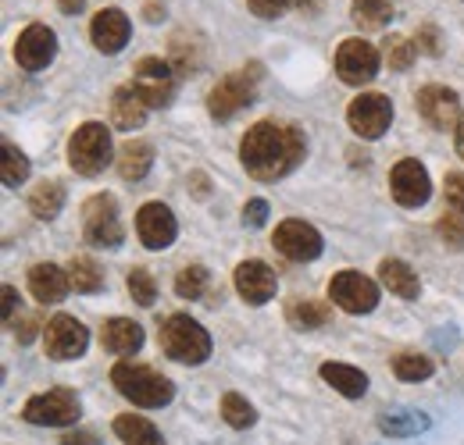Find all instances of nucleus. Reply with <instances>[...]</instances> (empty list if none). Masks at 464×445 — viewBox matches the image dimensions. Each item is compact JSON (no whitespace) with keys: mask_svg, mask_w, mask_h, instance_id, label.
Returning <instances> with one entry per match:
<instances>
[{"mask_svg":"<svg viewBox=\"0 0 464 445\" xmlns=\"http://www.w3.org/2000/svg\"><path fill=\"white\" fill-rule=\"evenodd\" d=\"M304 154H307L304 132L286 121H257L246 128V136L239 143V161L246 167V175L257 182L286 178L293 167L304 161Z\"/></svg>","mask_w":464,"mask_h":445,"instance_id":"1","label":"nucleus"},{"mask_svg":"<svg viewBox=\"0 0 464 445\" xmlns=\"http://www.w3.org/2000/svg\"><path fill=\"white\" fill-rule=\"evenodd\" d=\"M111 385H115L129 402L143 406V410H158V406H169L175 395V385L154 367L147 364H132V360H121L111 371Z\"/></svg>","mask_w":464,"mask_h":445,"instance_id":"2","label":"nucleus"},{"mask_svg":"<svg viewBox=\"0 0 464 445\" xmlns=\"http://www.w3.org/2000/svg\"><path fill=\"white\" fill-rule=\"evenodd\" d=\"M161 349L175 364L197 367V364H204L211 356V335L204 332V325L193 321L189 314H172L161 325Z\"/></svg>","mask_w":464,"mask_h":445,"instance_id":"3","label":"nucleus"},{"mask_svg":"<svg viewBox=\"0 0 464 445\" xmlns=\"http://www.w3.org/2000/svg\"><path fill=\"white\" fill-rule=\"evenodd\" d=\"M68 165L72 171L93 178L111 165V128L101 121H86L68 139Z\"/></svg>","mask_w":464,"mask_h":445,"instance_id":"4","label":"nucleus"},{"mask_svg":"<svg viewBox=\"0 0 464 445\" xmlns=\"http://www.w3.org/2000/svg\"><path fill=\"white\" fill-rule=\"evenodd\" d=\"M257 71H261V68L254 64V68L229 71L226 79H218V82L211 86V93H208V111H211V118L229 121L232 114L250 108V104H254V93H257V79H261Z\"/></svg>","mask_w":464,"mask_h":445,"instance_id":"5","label":"nucleus"},{"mask_svg":"<svg viewBox=\"0 0 464 445\" xmlns=\"http://www.w3.org/2000/svg\"><path fill=\"white\" fill-rule=\"evenodd\" d=\"M82 235L97 250H118L121 246L125 228H121V218H118L115 196L97 193V196H90L82 204Z\"/></svg>","mask_w":464,"mask_h":445,"instance_id":"6","label":"nucleus"},{"mask_svg":"<svg viewBox=\"0 0 464 445\" xmlns=\"http://www.w3.org/2000/svg\"><path fill=\"white\" fill-rule=\"evenodd\" d=\"M136 90V97L147 104V108H169L175 100V90H179V75L169 61L161 57H143L136 64V79L129 82Z\"/></svg>","mask_w":464,"mask_h":445,"instance_id":"7","label":"nucleus"},{"mask_svg":"<svg viewBox=\"0 0 464 445\" xmlns=\"http://www.w3.org/2000/svg\"><path fill=\"white\" fill-rule=\"evenodd\" d=\"M82 413L79 406V395L72 389H51L44 395H33L22 410V417L29 424H44V428H64V424H75Z\"/></svg>","mask_w":464,"mask_h":445,"instance_id":"8","label":"nucleus"},{"mask_svg":"<svg viewBox=\"0 0 464 445\" xmlns=\"http://www.w3.org/2000/svg\"><path fill=\"white\" fill-rule=\"evenodd\" d=\"M379 64H382L379 51H375L368 40H361V36L343 40L340 51H336V75H340L347 86H364V82H372V79L379 75Z\"/></svg>","mask_w":464,"mask_h":445,"instance_id":"9","label":"nucleus"},{"mask_svg":"<svg viewBox=\"0 0 464 445\" xmlns=\"http://www.w3.org/2000/svg\"><path fill=\"white\" fill-rule=\"evenodd\" d=\"M329 299L347 314H372L379 303V285L361 271H340L329 281Z\"/></svg>","mask_w":464,"mask_h":445,"instance_id":"10","label":"nucleus"},{"mask_svg":"<svg viewBox=\"0 0 464 445\" xmlns=\"http://www.w3.org/2000/svg\"><path fill=\"white\" fill-rule=\"evenodd\" d=\"M347 121L361 139H379L393 121V104L382 93H361V97L350 100Z\"/></svg>","mask_w":464,"mask_h":445,"instance_id":"11","label":"nucleus"},{"mask_svg":"<svg viewBox=\"0 0 464 445\" xmlns=\"http://www.w3.org/2000/svg\"><path fill=\"white\" fill-rule=\"evenodd\" d=\"M90 346V335L82 328V321H75L72 314H58L47 321L44 328V349L51 360H75L82 356Z\"/></svg>","mask_w":464,"mask_h":445,"instance_id":"12","label":"nucleus"},{"mask_svg":"<svg viewBox=\"0 0 464 445\" xmlns=\"http://www.w3.org/2000/svg\"><path fill=\"white\" fill-rule=\"evenodd\" d=\"M322 232L314 228V224L307 222H283L276 228V250L286 257V260H296V264H304V260H318L322 257Z\"/></svg>","mask_w":464,"mask_h":445,"instance_id":"13","label":"nucleus"},{"mask_svg":"<svg viewBox=\"0 0 464 445\" xmlns=\"http://www.w3.org/2000/svg\"><path fill=\"white\" fill-rule=\"evenodd\" d=\"M418 114L436 132H450L454 125H461V97L447 86H425L418 93Z\"/></svg>","mask_w":464,"mask_h":445,"instance_id":"14","label":"nucleus"},{"mask_svg":"<svg viewBox=\"0 0 464 445\" xmlns=\"http://www.w3.org/2000/svg\"><path fill=\"white\" fill-rule=\"evenodd\" d=\"M390 193H393V200H397L401 207H407V211L421 207V204L429 200V193H432L429 171L418 165V161L404 157L401 165L390 171Z\"/></svg>","mask_w":464,"mask_h":445,"instance_id":"15","label":"nucleus"},{"mask_svg":"<svg viewBox=\"0 0 464 445\" xmlns=\"http://www.w3.org/2000/svg\"><path fill=\"white\" fill-rule=\"evenodd\" d=\"M58 54V36H54V29H47V25H25L22 29V36H18V43H14V61L25 68V71H40V68H47L51 61Z\"/></svg>","mask_w":464,"mask_h":445,"instance_id":"16","label":"nucleus"},{"mask_svg":"<svg viewBox=\"0 0 464 445\" xmlns=\"http://www.w3.org/2000/svg\"><path fill=\"white\" fill-rule=\"evenodd\" d=\"M136 235L147 250H169L179 235V224L175 214L165 204H143L140 214H136Z\"/></svg>","mask_w":464,"mask_h":445,"instance_id":"17","label":"nucleus"},{"mask_svg":"<svg viewBox=\"0 0 464 445\" xmlns=\"http://www.w3.org/2000/svg\"><path fill=\"white\" fill-rule=\"evenodd\" d=\"M129 36H132V22H129L125 11H118V7L97 11L93 22H90V40H93V47H97L101 54H118V51L129 43Z\"/></svg>","mask_w":464,"mask_h":445,"instance_id":"18","label":"nucleus"},{"mask_svg":"<svg viewBox=\"0 0 464 445\" xmlns=\"http://www.w3.org/2000/svg\"><path fill=\"white\" fill-rule=\"evenodd\" d=\"M236 292L250 303V307H261V303H268L272 296H276V289H279V281H276V271L265 264V260H243L239 268H236Z\"/></svg>","mask_w":464,"mask_h":445,"instance_id":"19","label":"nucleus"},{"mask_svg":"<svg viewBox=\"0 0 464 445\" xmlns=\"http://www.w3.org/2000/svg\"><path fill=\"white\" fill-rule=\"evenodd\" d=\"M72 281H68V271H61L58 264H36L29 271V292L36 303H61L68 296Z\"/></svg>","mask_w":464,"mask_h":445,"instance_id":"20","label":"nucleus"},{"mask_svg":"<svg viewBox=\"0 0 464 445\" xmlns=\"http://www.w3.org/2000/svg\"><path fill=\"white\" fill-rule=\"evenodd\" d=\"M101 342L108 353L115 356H132L140 346H143V328L129 317H111L104 328H101Z\"/></svg>","mask_w":464,"mask_h":445,"instance_id":"21","label":"nucleus"},{"mask_svg":"<svg viewBox=\"0 0 464 445\" xmlns=\"http://www.w3.org/2000/svg\"><path fill=\"white\" fill-rule=\"evenodd\" d=\"M154 167V147L143 143V139H129L121 150H118V175L125 182H140L147 178Z\"/></svg>","mask_w":464,"mask_h":445,"instance_id":"22","label":"nucleus"},{"mask_svg":"<svg viewBox=\"0 0 464 445\" xmlns=\"http://www.w3.org/2000/svg\"><path fill=\"white\" fill-rule=\"evenodd\" d=\"M147 111H150V108L136 97V90H132V86L115 90V97H111V121H115V128H121V132L140 128V125L147 121Z\"/></svg>","mask_w":464,"mask_h":445,"instance_id":"23","label":"nucleus"},{"mask_svg":"<svg viewBox=\"0 0 464 445\" xmlns=\"http://www.w3.org/2000/svg\"><path fill=\"white\" fill-rule=\"evenodd\" d=\"M379 279L401 299H418V292H421V281L414 275V268L404 264V260H382L379 264Z\"/></svg>","mask_w":464,"mask_h":445,"instance_id":"24","label":"nucleus"},{"mask_svg":"<svg viewBox=\"0 0 464 445\" xmlns=\"http://www.w3.org/2000/svg\"><path fill=\"white\" fill-rule=\"evenodd\" d=\"M322 382H329L333 389L347 399H361L368 392V374L350 367V364H322Z\"/></svg>","mask_w":464,"mask_h":445,"instance_id":"25","label":"nucleus"},{"mask_svg":"<svg viewBox=\"0 0 464 445\" xmlns=\"http://www.w3.org/2000/svg\"><path fill=\"white\" fill-rule=\"evenodd\" d=\"M429 417L418 413V410H393V413H382L379 421V431L390 435V439H414L421 431H429Z\"/></svg>","mask_w":464,"mask_h":445,"instance_id":"26","label":"nucleus"},{"mask_svg":"<svg viewBox=\"0 0 464 445\" xmlns=\"http://www.w3.org/2000/svg\"><path fill=\"white\" fill-rule=\"evenodd\" d=\"M286 317H290L296 328L314 332V328H325L333 321V307L329 303H318V299H290Z\"/></svg>","mask_w":464,"mask_h":445,"instance_id":"27","label":"nucleus"},{"mask_svg":"<svg viewBox=\"0 0 464 445\" xmlns=\"http://www.w3.org/2000/svg\"><path fill=\"white\" fill-rule=\"evenodd\" d=\"M115 435L125 445H165L161 431H158L147 417H132V413L115 417Z\"/></svg>","mask_w":464,"mask_h":445,"instance_id":"28","label":"nucleus"},{"mask_svg":"<svg viewBox=\"0 0 464 445\" xmlns=\"http://www.w3.org/2000/svg\"><path fill=\"white\" fill-rule=\"evenodd\" d=\"M61 207H64V189H61L58 182H40V185L29 193V211H33V218H40V222H54L61 214Z\"/></svg>","mask_w":464,"mask_h":445,"instance_id":"29","label":"nucleus"},{"mask_svg":"<svg viewBox=\"0 0 464 445\" xmlns=\"http://www.w3.org/2000/svg\"><path fill=\"white\" fill-rule=\"evenodd\" d=\"M350 18H353L361 29L375 33V29H386V25H390L393 4H390V0H350Z\"/></svg>","mask_w":464,"mask_h":445,"instance_id":"30","label":"nucleus"},{"mask_svg":"<svg viewBox=\"0 0 464 445\" xmlns=\"http://www.w3.org/2000/svg\"><path fill=\"white\" fill-rule=\"evenodd\" d=\"M68 281H72L75 292H101L104 275H101V268L90 257H72L68 260Z\"/></svg>","mask_w":464,"mask_h":445,"instance_id":"31","label":"nucleus"},{"mask_svg":"<svg viewBox=\"0 0 464 445\" xmlns=\"http://www.w3.org/2000/svg\"><path fill=\"white\" fill-rule=\"evenodd\" d=\"M208 268L204 264H186L179 275H175V292L182 296V299H200L204 292H208Z\"/></svg>","mask_w":464,"mask_h":445,"instance_id":"32","label":"nucleus"},{"mask_svg":"<svg viewBox=\"0 0 464 445\" xmlns=\"http://www.w3.org/2000/svg\"><path fill=\"white\" fill-rule=\"evenodd\" d=\"M432 371H436V364L429 356H421V353H401L393 360V374L401 382H425V378H432Z\"/></svg>","mask_w":464,"mask_h":445,"instance_id":"33","label":"nucleus"},{"mask_svg":"<svg viewBox=\"0 0 464 445\" xmlns=\"http://www.w3.org/2000/svg\"><path fill=\"white\" fill-rule=\"evenodd\" d=\"M0 178H4V185H22V182L29 178V161H25V154H22L18 147H11V143H4Z\"/></svg>","mask_w":464,"mask_h":445,"instance_id":"34","label":"nucleus"},{"mask_svg":"<svg viewBox=\"0 0 464 445\" xmlns=\"http://www.w3.org/2000/svg\"><path fill=\"white\" fill-rule=\"evenodd\" d=\"M129 296H132V303H140V307H154V299H158V281L150 271H143V268H132L129 271Z\"/></svg>","mask_w":464,"mask_h":445,"instance_id":"35","label":"nucleus"},{"mask_svg":"<svg viewBox=\"0 0 464 445\" xmlns=\"http://www.w3.org/2000/svg\"><path fill=\"white\" fill-rule=\"evenodd\" d=\"M222 417L229 421L232 428H250V424L257 421L254 406H250L243 395H236V392H226V395H222Z\"/></svg>","mask_w":464,"mask_h":445,"instance_id":"36","label":"nucleus"},{"mask_svg":"<svg viewBox=\"0 0 464 445\" xmlns=\"http://www.w3.org/2000/svg\"><path fill=\"white\" fill-rule=\"evenodd\" d=\"M169 64H172L175 71H193V68L200 64V47H193V43L179 33L172 40V61H169Z\"/></svg>","mask_w":464,"mask_h":445,"instance_id":"37","label":"nucleus"},{"mask_svg":"<svg viewBox=\"0 0 464 445\" xmlns=\"http://www.w3.org/2000/svg\"><path fill=\"white\" fill-rule=\"evenodd\" d=\"M436 232H440V239H443L450 250H461L464 246V214L447 211V214L440 218V224H436Z\"/></svg>","mask_w":464,"mask_h":445,"instance_id":"38","label":"nucleus"},{"mask_svg":"<svg viewBox=\"0 0 464 445\" xmlns=\"http://www.w3.org/2000/svg\"><path fill=\"white\" fill-rule=\"evenodd\" d=\"M418 54V47L404 40V36H390V43H386V61H390V68H397V71H407L411 68V61Z\"/></svg>","mask_w":464,"mask_h":445,"instance_id":"39","label":"nucleus"},{"mask_svg":"<svg viewBox=\"0 0 464 445\" xmlns=\"http://www.w3.org/2000/svg\"><path fill=\"white\" fill-rule=\"evenodd\" d=\"M443 193H447V207L464 214V175L461 171H450L447 182H443Z\"/></svg>","mask_w":464,"mask_h":445,"instance_id":"40","label":"nucleus"},{"mask_svg":"<svg viewBox=\"0 0 464 445\" xmlns=\"http://www.w3.org/2000/svg\"><path fill=\"white\" fill-rule=\"evenodd\" d=\"M290 4L293 0H246V7L257 14V18H283L286 11H290Z\"/></svg>","mask_w":464,"mask_h":445,"instance_id":"41","label":"nucleus"},{"mask_svg":"<svg viewBox=\"0 0 464 445\" xmlns=\"http://www.w3.org/2000/svg\"><path fill=\"white\" fill-rule=\"evenodd\" d=\"M414 47H418L421 54L436 57L440 51H443V43H440V29H436V25H421V29L414 33Z\"/></svg>","mask_w":464,"mask_h":445,"instance_id":"42","label":"nucleus"},{"mask_svg":"<svg viewBox=\"0 0 464 445\" xmlns=\"http://www.w3.org/2000/svg\"><path fill=\"white\" fill-rule=\"evenodd\" d=\"M265 222H268V204H265V200H246V207H243V224L261 228Z\"/></svg>","mask_w":464,"mask_h":445,"instance_id":"43","label":"nucleus"},{"mask_svg":"<svg viewBox=\"0 0 464 445\" xmlns=\"http://www.w3.org/2000/svg\"><path fill=\"white\" fill-rule=\"evenodd\" d=\"M18 303H22L18 292H14L11 285H4V325H7V328L14 325V310H18Z\"/></svg>","mask_w":464,"mask_h":445,"instance_id":"44","label":"nucleus"},{"mask_svg":"<svg viewBox=\"0 0 464 445\" xmlns=\"http://www.w3.org/2000/svg\"><path fill=\"white\" fill-rule=\"evenodd\" d=\"M11 328L18 335V342H33V335H36V317H22V321H14Z\"/></svg>","mask_w":464,"mask_h":445,"instance_id":"45","label":"nucleus"},{"mask_svg":"<svg viewBox=\"0 0 464 445\" xmlns=\"http://www.w3.org/2000/svg\"><path fill=\"white\" fill-rule=\"evenodd\" d=\"M61 445H101V439L93 435V431H68Z\"/></svg>","mask_w":464,"mask_h":445,"instance_id":"46","label":"nucleus"},{"mask_svg":"<svg viewBox=\"0 0 464 445\" xmlns=\"http://www.w3.org/2000/svg\"><path fill=\"white\" fill-rule=\"evenodd\" d=\"M58 7L64 14H75V11H82L86 7V0H58Z\"/></svg>","mask_w":464,"mask_h":445,"instance_id":"47","label":"nucleus"},{"mask_svg":"<svg viewBox=\"0 0 464 445\" xmlns=\"http://www.w3.org/2000/svg\"><path fill=\"white\" fill-rule=\"evenodd\" d=\"M193 185H197V189H193L197 196H208V178H204V175H193Z\"/></svg>","mask_w":464,"mask_h":445,"instance_id":"48","label":"nucleus"},{"mask_svg":"<svg viewBox=\"0 0 464 445\" xmlns=\"http://www.w3.org/2000/svg\"><path fill=\"white\" fill-rule=\"evenodd\" d=\"M458 154H461V161H464V121L458 125Z\"/></svg>","mask_w":464,"mask_h":445,"instance_id":"49","label":"nucleus"}]
</instances>
